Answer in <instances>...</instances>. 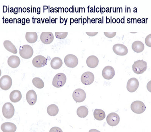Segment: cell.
Wrapping results in <instances>:
<instances>
[{"label":"cell","mask_w":151,"mask_h":132,"mask_svg":"<svg viewBox=\"0 0 151 132\" xmlns=\"http://www.w3.org/2000/svg\"><path fill=\"white\" fill-rule=\"evenodd\" d=\"M78 58L74 55L68 54L65 57V64L70 68H73L76 67L78 65Z\"/></svg>","instance_id":"cell-6"},{"label":"cell","mask_w":151,"mask_h":132,"mask_svg":"<svg viewBox=\"0 0 151 132\" xmlns=\"http://www.w3.org/2000/svg\"><path fill=\"white\" fill-rule=\"evenodd\" d=\"M67 77L64 73H60L55 76L52 80V86L56 88H60L65 84Z\"/></svg>","instance_id":"cell-2"},{"label":"cell","mask_w":151,"mask_h":132,"mask_svg":"<svg viewBox=\"0 0 151 132\" xmlns=\"http://www.w3.org/2000/svg\"><path fill=\"white\" fill-rule=\"evenodd\" d=\"M22 98L21 91L18 90H14L10 93L9 98L10 101L13 103H17Z\"/></svg>","instance_id":"cell-20"},{"label":"cell","mask_w":151,"mask_h":132,"mask_svg":"<svg viewBox=\"0 0 151 132\" xmlns=\"http://www.w3.org/2000/svg\"><path fill=\"white\" fill-rule=\"evenodd\" d=\"M12 85V79L9 75H4L0 79V87L4 91H8L11 87Z\"/></svg>","instance_id":"cell-7"},{"label":"cell","mask_w":151,"mask_h":132,"mask_svg":"<svg viewBox=\"0 0 151 132\" xmlns=\"http://www.w3.org/2000/svg\"><path fill=\"white\" fill-rule=\"evenodd\" d=\"M106 122L110 126H116L120 122L119 116L115 113H111L107 116Z\"/></svg>","instance_id":"cell-12"},{"label":"cell","mask_w":151,"mask_h":132,"mask_svg":"<svg viewBox=\"0 0 151 132\" xmlns=\"http://www.w3.org/2000/svg\"><path fill=\"white\" fill-rule=\"evenodd\" d=\"M33 85L38 88L41 89L44 88V83L42 79L40 78H34L32 80Z\"/></svg>","instance_id":"cell-28"},{"label":"cell","mask_w":151,"mask_h":132,"mask_svg":"<svg viewBox=\"0 0 151 132\" xmlns=\"http://www.w3.org/2000/svg\"><path fill=\"white\" fill-rule=\"evenodd\" d=\"M25 38L28 43L34 44L37 41V33L36 32H27L25 35Z\"/></svg>","instance_id":"cell-23"},{"label":"cell","mask_w":151,"mask_h":132,"mask_svg":"<svg viewBox=\"0 0 151 132\" xmlns=\"http://www.w3.org/2000/svg\"><path fill=\"white\" fill-rule=\"evenodd\" d=\"M145 41L147 46L151 47V34H150L147 36Z\"/></svg>","instance_id":"cell-31"},{"label":"cell","mask_w":151,"mask_h":132,"mask_svg":"<svg viewBox=\"0 0 151 132\" xmlns=\"http://www.w3.org/2000/svg\"><path fill=\"white\" fill-rule=\"evenodd\" d=\"M23 11L24 12H26V9H25V8H24V9H23Z\"/></svg>","instance_id":"cell-33"},{"label":"cell","mask_w":151,"mask_h":132,"mask_svg":"<svg viewBox=\"0 0 151 132\" xmlns=\"http://www.w3.org/2000/svg\"><path fill=\"white\" fill-rule=\"evenodd\" d=\"M94 80V76L92 72H87L84 73L81 77V81L85 85H90Z\"/></svg>","instance_id":"cell-10"},{"label":"cell","mask_w":151,"mask_h":132,"mask_svg":"<svg viewBox=\"0 0 151 132\" xmlns=\"http://www.w3.org/2000/svg\"><path fill=\"white\" fill-rule=\"evenodd\" d=\"M88 114V110L87 108L85 106L79 107L77 110V114L81 118H85L87 116Z\"/></svg>","instance_id":"cell-26"},{"label":"cell","mask_w":151,"mask_h":132,"mask_svg":"<svg viewBox=\"0 0 151 132\" xmlns=\"http://www.w3.org/2000/svg\"><path fill=\"white\" fill-rule=\"evenodd\" d=\"M21 60L18 56H12L8 59V65L12 68H17L19 66Z\"/></svg>","instance_id":"cell-18"},{"label":"cell","mask_w":151,"mask_h":132,"mask_svg":"<svg viewBox=\"0 0 151 132\" xmlns=\"http://www.w3.org/2000/svg\"><path fill=\"white\" fill-rule=\"evenodd\" d=\"M144 45L143 44L141 41H135L132 44V48L134 52L137 53H141L144 51Z\"/></svg>","instance_id":"cell-21"},{"label":"cell","mask_w":151,"mask_h":132,"mask_svg":"<svg viewBox=\"0 0 151 132\" xmlns=\"http://www.w3.org/2000/svg\"><path fill=\"white\" fill-rule=\"evenodd\" d=\"M104 34L105 36L109 38H112L115 37L116 34V32H104Z\"/></svg>","instance_id":"cell-30"},{"label":"cell","mask_w":151,"mask_h":132,"mask_svg":"<svg viewBox=\"0 0 151 132\" xmlns=\"http://www.w3.org/2000/svg\"><path fill=\"white\" fill-rule=\"evenodd\" d=\"M5 49L9 52L14 54H17V51L15 46L9 40H5L4 42Z\"/></svg>","instance_id":"cell-24"},{"label":"cell","mask_w":151,"mask_h":132,"mask_svg":"<svg viewBox=\"0 0 151 132\" xmlns=\"http://www.w3.org/2000/svg\"><path fill=\"white\" fill-rule=\"evenodd\" d=\"M113 52L119 56H124L128 54L127 47L122 44H116L113 47Z\"/></svg>","instance_id":"cell-9"},{"label":"cell","mask_w":151,"mask_h":132,"mask_svg":"<svg viewBox=\"0 0 151 132\" xmlns=\"http://www.w3.org/2000/svg\"><path fill=\"white\" fill-rule=\"evenodd\" d=\"M51 66L54 69H58L62 67L63 64V61L60 58H53L51 61Z\"/></svg>","instance_id":"cell-22"},{"label":"cell","mask_w":151,"mask_h":132,"mask_svg":"<svg viewBox=\"0 0 151 132\" xmlns=\"http://www.w3.org/2000/svg\"><path fill=\"white\" fill-rule=\"evenodd\" d=\"M54 38V35L52 32H42L40 35V40L43 44H51Z\"/></svg>","instance_id":"cell-15"},{"label":"cell","mask_w":151,"mask_h":132,"mask_svg":"<svg viewBox=\"0 0 151 132\" xmlns=\"http://www.w3.org/2000/svg\"><path fill=\"white\" fill-rule=\"evenodd\" d=\"M47 63L46 58L42 56H36L32 61L33 65L37 68H40L45 66L47 65Z\"/></svg>","instance_id":"cell-11"},{"label":"cell","mask_w":151,"mask_h":132,"mask_svg":"<svg viewBox=\"0 0 151 132\" xmlns=\"http://www.w3.org/2000/svg\"><path fill=\"white\" fill-rule=\"evenodd\" d=\"M139 86V82L135 78L129 79L127 85V88L128 91L130 93L135 92L138 88Z\"/></svg>","instance_id":"cell-13"},{"label":"cell","mask_w":151,"mask_h":132,"mask_svg":"<svg viewBox=\"0 0 151 132\" xmlns=\"http://www.w3.org/2000/svg\"><path fill=\"white\" fill-rule=\"evenodd\" d=\"M47 112L48 115L52 116H55L58 113V107L55 104L50 105L47 107Z\"/></svg>","instance_id":"cell-27"},{"label":"cell","mask_w":151,"mask_h":132,"mask_svg":"<svg viewBox=\"0 0 151 132\" xmlns=\"http://www.w3.org/2000/svg\"><path fill=\"white\" fill-rule=\"evenodd\" d=\"M73 98L77 102L80 103L84 101L86 98V94L83 89L78 88L74 91L72 95Z\"/></svg>","instance_id":"cell-8"},{"label":"cell","mask_w":151,"mask_h":132,"mask_svg":"<svg viewBox=\"0 0 151 132\" xmlns=\"http://www.w3.org/2000/svg\"><path fill=\"white\" fill-rule=\"evenodd\" d=\"M14 108L10 102H7L2 107V113L4 117L8 119H10L14 114Z\"/></svg>","instance_id":"cell-3"},{"label":"cell","mask_w":151,"mask_h":132,"mask_svg":"<svg viewBox=\"0 0 151 132\" xmlns=\"http://www.w3.org/2000/svg\"><path fill=\"white\" fill-rule=\"evenodd\" d=\"M131 109L135 113H142L146 110V107L143 102L141 101H135L131 105Z\"/></svg>","instance_id":"cell-5"},{"label":"cell","mask_w":151,"mask_h":132,"mask_svg":"<svg viewBox=\"0 0 151 132\" xmlns=\"http://www.w3.org/2000/svg\"><path fill=\"white\" fill-rule=\"evenodd\" d=\"M147 63L143 60H139L135 61L132 66L133 72L137 74H141L146 71Z\"/></svg>","instance_id":"cell-1"},{"label":"cell","mask_w":151,"mask_h":132,"mask_svg":"<svg viewBox=\"0 0 151 132\" xmlns=\"http://www.w3.org/2000/svg\"><path fill=\"white\" fill-rule=\"evenodd\" d=\"M130 33L132 34H134L137 33V32H130Z\"/></svg>","instance_id":"cell-34"},{"label":"cell","mask_w":151,"mask_h":132,"mask_svg":"<svg viewBox=\"0 0 151 132\" xmlns=\"http://www.w3.org/2000/svg\"><path fill=\"white\" fill-rule=\"evenodd\" d=\"M86 33L90 37H94L98 34V32H86Z\"/></svg>","instance_id":"cell-32"},{"label":"cell","mask_w":151,"mask_h":132,"mask_svg":"<svg viewBox=\"0 0 151 132\" xmlns=\"http://www.w3.org/2000/svg\"><path fill=\"white\" fill-rule=\"evenodd\" d=\"M1 129L4 132H14L17 131V127L11 122H5L1 125Z\"/></svg>","instance_id":"cell-17"},{"label":"cell","mask_w":151,"mask_h":132,"mask_svg":"<svg viewBox=\"0 0 151 132\" xmlns=\"http://www.w3.org/2000/svg\"><path fill=\"white\" fill-rule=\"evenodd\" d=\"M102 75L105 79L110 80L112 79L115 75V71L111 66H107L102 70Z\"/></svg>","instance_id":"cell-14"},{"label":"cell","mask_w":151,"mask_h":132,"mask_svg":"<svg viewBox=\"0 0 151 132\" xmlns=\"http://www.w3.org/2000/svg\"><path fill=\"white\" fill-rule=\"evenodd\" d=\"M68 32H55V36L59 39H64L67 37Z\"/></svg>","instance_id":"cell-29"},{"label":"cell","mask_w":151,"mask_h":132,"mask_svg":"<svg viewBox=\"0 0 151 132\" xmlns=\"http://www.w3.org/2000/svg\"><path fill=\"white\" fill-rule=\"evenodd\" d=\"M26 98L27 101L30 106H33L37 101V96L34 90L28 91L27 93Z\"/></svg>","instance_id":"cell-16"},{"label":"cell","mask_w":151,"mask_h":132,"mask_svg":"<svg viewBox=\"0 0 151 132\" xmlns=\"http://www.w3.org/2000/svg\"><path fill=\"white\" fill-rule=\"evenodd\" d=\"M93 115L94 118L97 120L102 121L106 118V113L103 110L96 109L94 111Z\"/></svg>","instance_id":"cell-25"},{"label":"cell","mask_w":151,"mask_h":132,"mask_svg":"<svg viewBox=\"0 0 151 132\" xmlns=\"http://www.w3.org/2000/svg\"><path fill=\"white\" fill-rule=\"evenodd\" d=\"M33 50L32 47L28 44L20 47L19 54L21 57L25 59H30L33 54Z\"/></svg>","instance_id":"cell-4"},{"label":"cell","mask_w":151,"mask_h":132,"mask_svg":"<svg viewBox=\"0 0 151 132\" xmlns=\"http://www.w3.org/2000/svg\"><path fill=\"white\" fill-rule=\"evenodd\" d=\"M99 61L97 56H91L88 57L86 63L89 67L94 68L96 67L99 64Z\"/></svg>","instance_id":"cell-19"}]
</instances>
